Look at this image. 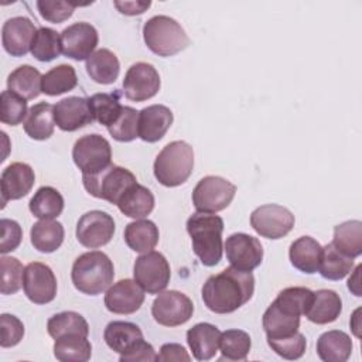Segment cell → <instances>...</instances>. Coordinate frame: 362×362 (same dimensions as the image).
Listing matches in <instances>:
<instances>
[{
  "mask_svg": "<svg viewBox=\"0 0 362 362\" xmlns=\"http://www.w3.org/2000/svg\"><path fill=\"white\" fill-rule=\"evenodd\" d=\"M255 277L252 272H242L232 266L212 274L202 286V300L208 310L229 314L245 305L253 296Z\"/></svg>",
  "mask_w": 362,
  "mask_h": 362,
  "instance_id": "6da1fadb",
  "label": "cell"
},
{
  "mask_svg": "<svg viewBox=\"0 0 362 362\" xmlns=\"http://www.w3.org/2000/svg\"><path fill=\"white\" fill-rule=\"evenodd\" d=\"M187 232L191 236L192 250L204 266L212 267L222 259L223 219L214 214L195 212L187 219Z\"/></svg>",
  "mask_w": 362,
  "mask_h": 362,
  "instance_id": "7a4b0ae2",
  "label": "cell"
},
{
  "mask_svg": "<svg viewBox=\"0 0 362 362\" xmlns=\"http://www.w3.org/2000/svg\"><path fill=\"white\" fill-rule=\"evenodd\" d=\"M115 277V267L109 256L99 250L82 253L72 264L71 279L75 288L88 296L103 293Z\"/></svg>",
  "mask_w": 362,
  "mask_h": 362,
  "instance_id": "3957f363",
  "label": "cell"
},
{
  "mask_svg": "<svg viewBox=\"0 0 362 362\" xmlns=\"http://www.w3.org/2000/svg\"><path fill=\"white\" fill-rule=\"evenodd\" d=\"M194 168V150L182 141L175 140L163 147L154 161V177L164 187H178L184 184Z\"/></svg>",
  "mask_w": 362,
  "mask_h": 362,
  "instance_id": "277c9868",
  "label": "cell"
},
{
  "mask_svg": "<svg viewBox=\"0 0 362 362\" xmlns=\"http://www.w3.org/2000/svg\"><path fill=\"white\" fill-rule=\"evenodd\" d=\"M143 38L147 48L158 57H171L189 44L181 24L168 16H154L143 25Z\"/></svg>",
  "mask_w": 362,
  "mask_h": 362,
  "instance_id": "5b68a950",
  "label": "cell"
},
{
  "mask_svg": "<svg viewBox=\"0 0 362 362\" xmlns=\"http://www.w3.org/2000/svg\"><path fill=\"white\" fill-rule=\"evenodd\" d=\"M82 182L92 197L116 205L120 197L137 181L130 170L112 164L98 174H82Z\"/></svg>",
  "mask_w": 362,
  "mask_h": 362,
  "instance_id": "8992f818",
  "label": "cell"
},
{
  "mask_svg": "<svg viewBox=\"0 0 362 362\" xmlns=\"http://www.w3.org/2000/svg\"><path fill=\"white\" fill-rule=\"evenodd\" d=\"M72 158L82 174H98L112 165L110 143L96 133L82 136L74 144Z\"/></svg>",
  "mask_w": 362,
  "mask_h": 362,
  "instance_id": "52a82bcc",
  "label": "cell"
},
{
  "mask_svg": "<svg viewBox=\"0 0 362 362\" xmlns=\"http://www.w3.org/2000/svg\"><path fill=\"white\" fill-rule=\"evenodd\" d=\"M236 187L218 175H206L192 191V204L197 212L215 214L225 209L233 199Z\"/></svg>",
  "mask_w": 362,
  "mask_h": 362,
  "instance_id": "ba28073f",
  "label": "cell"
},
{
  "mask_svg": "<svg viewBox=\"0 0 362 362\" xmlns=\"http://www.w3.org/2000/svg\"><path fill=\"white\" fill-rule=\"evenodd\" d=\"M134 280L148 294H158L170 283V264L160 252H147L139 256L133 267Z\"/></svg>",
  "mask_w": 362,
  "mask_h": 362,
  "instance_id": "9c48e42d",
  "label": "cell"
},
{
  "mask_svg": "<svg viewBox=\"0 0 362 362\" xmlns=\"http://www.w3.org/2000/svg\"><path fill=\"white\" fill-rule=\"evenodd\" d=\"M194 313V304L188 296L177 290L161 291L151 305V314L156 322L164 327H177L185 324Z\"/></svg>",
  "mask_w": 362,
  "mask_h": 362,
  "instance_id": "30bf717a",
  "label": "cell"
},
{
  "mask_svg": "<svg viewBox=\"0 0 362 362\" xmlns=\"http://www.w3.org/2000/svg\"><path fill=\"white\" fill-rule=\"evenodd\" d=\"M250 225L263 238L280 239L294 228V215L286 206L266 204L250 214Z\"/></svg>",
  "mask_w": 362,
  "mask_h": 362,
  "instance_id": "8fae6325",
  "label": "cell"
},
{
  "mask_svg": "<svg viewBox=\"0 0 362 362\" xmlns=\"http://www.w3.org/2000/svg\"><path fill=\"white\" fill-rule=\"evenodd\" d=\"M115 229V221L107 212L89 211L83 214L76 223V239L82 246L96 249L110 242Z\"/></svg>",
  "mask_w": 362,
  "mask_h": 362,
  "instance_id": "7c38bea8",
  "label": "cell"
},
{
  "mask_svg": "<svg viewBox=\"0 0 362 362\" xmlns=\"http://www.w3.org/2000/svg\"><path fill=\"white\" fill-rule=\"evenodd\" d=\"M161 82L157 69L147 62L133 64L123 79V93L129 100L144 102L160 90Z\"/></svg>",
  "mask_w": 362,
  "mask_h": 362,
  "instance_id": "4fadbf2b",
  "label": "cell"
},
{
  "mask_svg": "<svg viewBox=\"0 0 362 362\" xmlns=\"http://www.w3.org/2000/svg\"><path fill=\"white\" fill-rule=\"evenodd\" d=\"M223 249L230 266L242 272H252L263 260V247L260 240L247 233H232L226 239Z\"/></svg>",
  "mask_w": 362,
  "mask_h": 362,
  "instance_id": "5bb4252c",
  "label": "cell"
},
{
  "mask_svg": "<svg viewBox=\"0 0 362 362\" xmlns=\"http://www.w3.org/2000/svg\"><path fill=\"white\" fill-rule=\"evenodd\" d=\"M23 290L34 304H48L57 296V279L49 266L33 262L25 266L23 276Z\"/></svg>",
  "mask_w": 362,
  "mask_h": 362,
  "instance_id": "9a60e30c",
  "label": "cell"
},
{
  "mask_svg": "<svg viewBox=\"0 0 362 362\" xmlns=\"http://www.w3.org/2000/svg\"><path fill=\"white\" fill-rule=\"evenodd\" d=\"M99 35L96 28L89 23H74L62 30L61 45L62 54L75 61L88 59L98 45Z\"/></svg>",
  "mask_w": 362,
  "mask_h": 362,
  "instance_id": "2e32d148",
  "label": "cell"
},
{
  "mask_svg": "<svg viewBox=\"0 0 362 362\" xmlns=\"http://www.w3.org/2000/svg\"><path fill=\"white\" fill-rule=\"evenodd\" d=\"M144 303V290L136 280L124 279L110 286L105 294V305L113 314H133Z\"/></svg>",
  "mask_w": 362,
  "mask_h": 362,
  "instance_id": "e0dca14e",
  "label": "cell"
},
{
  "mask_svg": "<svg viewBox=\"0 0 362 362\" xmlns=\"http://www.w3.org/2000/svg\"><path fill=\"white\" fill-rule=\"evenodd\" d=\"M55 124L62 132H75L93 122L89 100L81 96H68L54 105Z\"/></svg>",
  "mask_w": 362,
  "mask_h": 362,
  "instance_id": "ac0fdd59",
  "label": "cell"
},
{
  "mask_svg": "<svg viewBox=\"0 0 362 362\" xmlns=\"http://www.w3.org/2000/svg\"><path fill=\"white\" fill-rule=\"evenodd\" d=\"M37 34L34 23L27 17L8 18L1 28V42L11 57H24L30 49Z\"/></svg>",
  "mask_w": 362,
  "mask_h": 362,
  "instance_id": "d6986e66",
  "label": "cell"
},
{
  "mask_svg": "<svg viewBox=\"0 0 362 362\" xmlns=\"http://www.w3.org/2000/svg\"><path fill=\"white\" fill-rule=\"evenodd\" d=\"M35 182L34 170L25 163H11L7 165L0 178L1 202L14 201L25 197Z\"/></svg>",
  "mask_w": 362,
  "mask_h": 362,
  "instance_id": "ffe728a7",
  "label": "cell"
},
{
  "mask_svg": "<svg viewBox=\"0 0 362 362\" xmlns=\"http://www.w3.org/2000/svg\"><path fill=\"white\" fill-rule=\"evenodd\" d=\"M173 112L164 105H151L139 112V137L156 143L164 137L173 124Z\"/></svg>",
  "mask_w": 362,
  "mask_h": 362,
  "instance_id": "44dd1931",
  "label": "cell"
},
{
  "mask_svg": "<svg viewBox=\"0 0 362 362\" xmlns=\"http://www.w3.org/2000/svg\"><path fill=\"white\" fill-rule=\"evenodd\" d=\"M221 331L209 324L199 322L187 331V342L197 361H209L219 348Z\"/></svg>",
  "mask_w": 362,
  "mask_h": 362,
  "instance_id": "7402d4cb",
  "label": "cell"
},
{
  "mask_svg": "<svg viewBox=\"0 0 362 362\" xmlns=\"http://www.w3.org/2000/svg\"><path fill=\"white\" fill-rule=\"evenodd\" d=\"M342 311V300L334 290L322 288L314 291L313 301L305 313L308 321L314 324H329L334 322Z\"/></svg>",
  "mask_w": 362,
  "mask_h": 362,
  "instance_id": "603a6c76",
  "label": "cell"
},
{
  "mask_svg": "<svg viewBox=\"0 0 362 362\" xmlns=\"http://www.w3.org/2000/svg\"><path fill=\"white\" fill-rule=\"evenodd\" d=\"M266 338H283L293 335L300 328V315H296L277 303H272L262 318Z\"/></svg>",
  "mask_w": 362,
  "mask_h": 362,
  "instance_id": "cb8c5ba5",
  "label": "cell"
},
{
  "mask_svg": "<svg viewBox=\"0 0 362 362\" xmlns=\"http://www.w3.org/2000/svg\"><path fill=\"white\" fill-rule=\"evenodd\" d=\"M322 246L311 236L296 239L288 249L290 263L300 272L313 274L318 272Z\"/></svg>",
  "mask_w": 362,
  "mask_h": 362,
  "instance_id": "d4e9b609",
  "label": "cell"
},
{
  "mask_svg": "<svg viewBox=\"0 0 362 362\" xmlns=\"http://www.w3.org/2000/svg\"><path fill=\"white\" fill-rule=\"evenodd\" d=\"M103 339L112 351L123 355L144 338L139 325L129 321H112L105 328Z\"/></svg>",
  "mask_w": 362,
  "mask_h": 362,
  "instance_id": "484cf974",
  "label": "cell"
},
{
  "mask_svg": "<svg viewBox=\"0 0 362 362\" xmlns=\"http://www.w3.org/2000/svg\"><path fill=\"white\" fill-rule=\"evenodd\" d=\"M351 352L352 341L344 331H327L317 339V355L324 362H345Z\"/></svg>",
  "mask_w": 362,
  "mask_h": 362,
  "instance_id": "4316f807",
  "label": "cell"
},
{
  "mask_svg": "<svg viewBox=\"0 0 362 362\" xmlns=\"http://www.w3.org/2000/svg\"><path fill=\"white\" fill-rule=\"evenodd\" d=\"M24 132L30 139L47 140L52 136L55 127L54 106L47 102H40L28 109V115L23 123Z\"/></svg>",
  "mask_w": 362,
  "mask_h": 362,
  "instance_id": "83f0119b",
  "label": "cell"
},
{
  "mask_svg": "<svg viewBox=\"0 0 362 362\" xmlns=\"http://www.w3.org/2000/svg\"><path fill=\"white\" fill-rule=\"evenodd\" d=\"M116 205L123 215L134 219H141L153 211L154 195L148 188L136 182L120 197Z\"/></svg>",
  "mask_w": 362,
  "mask_h": 362,
  "instance_id": "f1b7e54d",
  "label": "cell"
},
{
  "mask_svg": "<svg viewBox=\"0 0 362 362\" xmlns=\"http://www.w3.org/2000/svg\"><path fill=\"white\" fill-rule=\"evenodd\" d=\"M158 238V228L148 219H137L127 223L124 228V242L137 253L151 252L156 247Z\"/></svg>",
  "mask_w": 362,
  "mask_h": 362,
  "instance_id": "f546056e",
  "label": "cell"
},
{
  "mask_svg": "<svg viewBox=\"0 0 362 362\" xmlns=\"http://www.w3.org/2000/svg\"><path fill=\"white\" fill-rule=\"evenodd\" d=\"M86 72L96 83L109 85L117 79L120 64L112 51L100 48L86 59Z\"/></svg>",
  "mask_w": 362,
  "mask_h": 362,
  "instance_id": "4dcf8cb0",
  "label": "cell"
},
{
  "mask_svg": "<svg viewBox=\"0 0 362 362\" xmlns=\"http://www.w3.org/2000/svg\"><path fill=\"white\" fill-rule=\"evenodd\" d=\"M65 230L61 222L54 219H41L31 226L30 238L34 249L42 253H52L64 242Z\"/></svg>",
  "mask_w": 362,
  "mask_h": 362,
  "instance_id": "1f68e13d",
  "label": "cell"
},
{
  "mask_svg": "<svg viewBox=\"0 0 362 362\" xmlns=\"http://www.w3.org/2000/svg\"><path fill=\"white\" fill-rule=\"evenodd\" d=\"M42 75L31 65H21L16 68L7 78L8 90L17 93L25 100L34 99L41 92Z\"/></svg>",
  "mask_w": 362,
  "mask_h": 362,
  "instance_id": "d6a6232c",
  "label": "cell"
},
{
  "mask_svg": "<svg viewBox=\"0 0 362 362\" xmlns=\"http://www.w3.org/2000/svg\"><path fill=\"white\" fill-rule=\"evenodd\" d=\"M332 246L349 256L352 259L361 256L362 253V222L361 221H346L334 228Z\"/></svg>",
  "mask_w": 362,
  "mask_h": 362,
  "instance_id": "836d02e7",
  "label": "cell"
},
{
  "mask_svg": "<svg viewBox=\"0 0 362 362\" xmlns=\"http://www.w3.org/2000/svg\"><path fill=\"white\" fill-rule=\"evenodd\" d=\"M28 208L38 219H54L64 209V198L61 192L52 187H41L30 199Z\"/></svg>",
  "mask_w": 362,
  "mask_h": 362,
  "instance_id": "e575fe53",
  "label": "cell"
},
{
  "mask_svg": "<svg viewBox=\"0 0 362 362\" xmlns=\"http://www.w3.org/2000/svg\"><path fill=\"white\" fill-rule=\"evenodd\" d=\"M78 85L75 68L66 64L51 68L41 79V92L48 96H58L72 90Z\"/></svg>",
  "mask_w": 362,
  "mask_h": 362,
  "instance_id": "d590c367",
  "label": "cell"
},
{
  "mask_svg": "<svg viewBox=\"0 0 362 362\" xmlns=\"http://www.w3.org/2000/svg\"><path fill=\"white\" fill-rule=\"evenodd\" d=\"M47 331L54 338H62L66 335H89V325L86 320L75 311H64L52 315L47 322Z\"/></svg>",
  "mask_w": 362,
  "mask_h": 362,
  "instance_id": "8d00e7d4",
  "label": "cell"
},
{
  "mask_svg": "<svg viewBox=\"0 0 362 362\" xmlns=\"http://www.w3.org/2000/svg\"><path fill=\"white\" fill-rule=\"evenodd\" d=\"M54 355L62 362H86L92 355V345L88 337L66 335L55 339Z\"/></svg>",
  "mask_w": 362,
  "mask_h": 362,
  "instance_id": "74e56055",
  "label": "cell"
},
{
  "mask_svg": "<svg viewBox=\"0 0 362 362\" xmlns=\"http://www.w3.org/2000/svg\"><path fill=\"white\" fill-rule=\"evenodd\" d=\"M354 267V259L338 252L332 243L322 247L321 260L318 266L320 274L327 280H341Z\"/></svg>",
  "mask_w": 362,
  "mask_h": 362,
  "instance_id": "f35d334b",
  "label": "cell"
},
{
  "mask_svg": "<svg viewBox=\"0 0 362 362\" xmlns=\"http://www.w3.org/2000/svg\"><path fill=\"white\" fill-rule=\"evenodd\" d=\"M252 339L250 335L242 329H226L221 332L219 349L222 359L228 361H245L250 352Z\"/></svg>",
  "mask_w": 362,
  "mask_h": 362,
  "instance_id": "ab89813d",
  "label": "cell"
},
{
  "mask_svg": "<svg viewBox=\"0 0 362 362\" xmlns=\"http://www.w3.org/2000/svg\"><path fill=\"white\" fill-rule=\"evenodd\" d=\"M30 52L33 57L41 62H49L59 57L62 52L61 34L52 28L41 27L33 40Z\"/></svg>",
  "mask_w": 362,
  "mask_h": 362,
  "instance_id": "60d3db41",
  "label": "cell"
},
{
  "mask_svg": "<svg viewBox=\"0 0 362 362\" xmlns=\"http://www.w3.org/2000/svg\"><path fill=\"white\" fill-rule=\"evenodd\" d=\"M93 120L109 127L120 116L123 106L120 105L116 95L110 93H95L88 98Z\"/></svg>",
  "mask_w": 362,
  "mask_h": 362,
  "instance_id": "b9f144b4",
  "label": "cell"
},
{
  "mask_svg": "<svg viewBox=\"0 0 362 362\" xmlns=\"http://www.w3.org/2000/svg\"><path fill=\"white\" fill-rule=\"evenodd\" d=\"M314 291L305 287H287L281 290L274 303H277L280 307L286 308L287 311L296 314V315H305L311 301H313Z\"/></svg>",
  "mask_w": 362,
  "mask_h": 362,
  "instance_id": "7bdbcfd3",
  "label": "cell"
},
{
  "mask_svg": "<svg viewBox=\"0 0 362 362\" xmlns=\"http://www.w3.org/2000/svg\"><path fill=\"white\" fill-rule=\"evenodd\" d=\"M110 136L117 141H132L139 137V112L130 106H123L119 119L107 127Z\"/></svg>",
  "mask_w": 362,
  "mask_h": 362,
  "instance_id": "ee69618b",
  "label": "cell"
},
{
  "mask_svg": "<svg viewBox=\"0 0 362 362\" xmlns=\"http://www.w3.org/2000/svg\"><path fill=\"white\" fill-rule=\"evenodd\" d=\"M28 115L27 110V100L11 90L1 92V102H0V120L4 124L17 126L20 124L24 117Z\"/></svg>",
  "mask_w": 362,
  "mask_h": 362,
  "instance_id": "f6af8a7d",
  "label": "cell"
},
{
  "mask_svg": "<svg viewBox=\"0 0 362 362\" xmlns=\"http://www.w3.org/2000/svg\"><path fill=\"white\" fill-rule=\"evenodd\" d=\"M267 344L279 356L288 361L301 358L307 346L305 337L298 331L293 335L283 337V338H267Z\"/></svg>",
  "mask_w": 362,
  "mask_h": 362,
  "instance_id": "bcb514c9",
  "label": "cell"
},
{
  "mask_svg": "<svg viewBox=\"0 0 362 362\" xmlns=\"http://www.w3.org/2000/svg\"><path fill=\"white\" fill-rule=\"evenodd\" d=\"M1 264V294H14L23 286L24 269L21 262L11 256H3Z\"/></svg>",
  "mask_w": 362,
  "mask_h": 362,
  "instance_id": "7dc6e473",
  "label": "cell"
},
{
  "mask_svg": "<svg viewBox=\"0 0 362 362\" xmlns=\"http://www.w3.org/2000/svg\"><path fill=\"white\" fill-rule=\"evenodd\" d=\"M37 8L44 20L58 24L68 20L74 14L75 4L72 1L62 0H38Z\"/></svg>",
  "mask_w": 362,
  "mask_h": 362,
  "instance_id": "c3c4849f",
  "label": "cell"
},
{
  "mask_svg": "<svg viewBox=\"0 0 362 362\" xmlns=\"http://www.w3.org/2000/svg\"><path fill=\"white\" fill-rule=\"evenodd\" d=\"M0 345L3 348H10L17 345L24 337V325L23 322L11 314H1L0 315Z\"/></svg>",
  "mask_w": 362,
  "mask_h": 362,
  "instance_id": "681fc988",
  "label": "cell"
},
{
  "mask_svg": "<svg viewBox=\"0 0 362 362\" xmlns=\"http://www.w3.org/2000/svg\"><path fill=\"white\" fill-rule=\"evenodd\" d=\"M1 226V240H0V253L6 255L8 252L16 250L23 239V229L18 222L13 219L3 218L0 221Z\"/></svg>",
  "mask_w": 362,
  "mask_h": 362,
  "instance_id": "f907efd6",
  "label": "cell"
},
{
  "mask_svg": "<svg viewBox=\"0 0 362 362\" xmlns=\"http://www.w3.org/2000/svg\"><path fill=\"white\" fill-rule=\"evenodd\" d=\"M120 362H137V361H157V354L151 344L141 339L129 352L120 355Z\"/></svg>",
  "mask_w": 362,
  "mask_h": 362,
  "instance_id": "816d5d0a",
  "label": "cell"
},
{
  "mask_svg": "<svg viewBox=\"0 0 362 362\" xmlns=\"http://www.w3.org/2000/svg\"><path fill=\"white\" fill-rule=\"evenodd\" d=\"M157 361L168 362V361H191V356L187 354L185 348L180 344H164L160 348V354L157 355Z\"/></svg>",
  "mask_w": 362,
  "mask_h": 362,
  "instance_id": "f5cc1de1",
  "label": "cell"
},
{
  "mask_svg": "<svg viewBox=\"0 0 362 362\" xmlns=\"http://www.w3.org/2000/svg\"><path fill=\"white\" fill-rule=\"evenodd\" d=\"M150 1H115V7L126 16L141 14L150 7Z\"/></svg>",
  "mask_w": 362,
  "mask_h": 362,
  "instance_id": "db71d44e",
  "label": "cell"
},
{
  "mask_svg": "<svg viewBox=\"0 0 362 362\" xmlns=\"http://www.w3.org/2000/svg\"><path fill=\"white\" fill-rule=\"evenodd\" d=\"M362 270V266L358 264L356 269L354 270V274L349 277L348 280V288L356 296V297H361L362 293H361V281H359V273Z\"/></svg>",
  "mask_w": 362,
  "mask_h": 362,
  "instance_id": "11a10c76",
  "label": "cell"
}]
</instances>
